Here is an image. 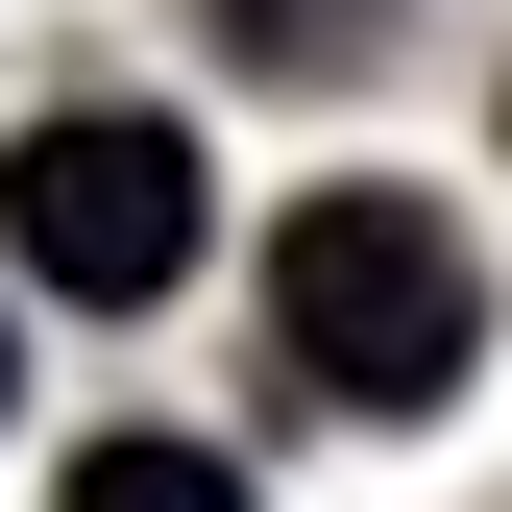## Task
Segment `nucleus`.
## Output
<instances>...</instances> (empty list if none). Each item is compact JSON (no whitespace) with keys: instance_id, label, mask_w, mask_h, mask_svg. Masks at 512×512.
Masks as SVG:
<instances>
[{"instance_id":"nucleus-2","label":"nucleus","mask_w":512,"mask_h":512,"mask_svg":"<svg viewBox=\"0 0 512 512\" xmlns=\"http://www.w3.org/2000/svg\"><path fill=\"white\" fill-rule=\"evenodd\" d=\"M0 244H25L49 293L147 317L171 269H196V147H171V122H122V98H74V122H25V147H0Z\"/></svg>"},{"instance_id":"nucleus-1","label":"nucleus","mask_w":512,"mask_h":512,"mask_svg":"<svg viewBox=\"0 0 512 512\" xmlns=\"http://www.w3.org/2000/svg\"><path fill=\"white\" fill-rule=\"evenodd\" d=\"M269 342H293V391L317 415H439L488 366V269H464V220L439 196H293L269 220Z\"/></svg>"},{"instance_id":"nucleus-4","label":"nucleus","mask_w":512,"mask_h":512,"mask_svg":"<svg viewBox=\"0 0 512 512\" xmlns=\"http://www.w3.org/2000/svg\"><path fill=\"white\" fill-rule=\"evenodd\" d=\"M220 49H269V74H317V49H366V0H220Z\"/></svg>"},{"instance_id":"nucleus-3","label":"nucleus","mask_w":512,"mask_h":512,"mask_svg":"<svg viewBox=\"0 0 512 512\" xmlns=\"http://www.w3.org/2000/svg\"><path fill=\"white\" fill-rule=\"evenodd\" d=\"M49 512H244V464H220V439H74Z\"/></svg>"}]
</instances>
